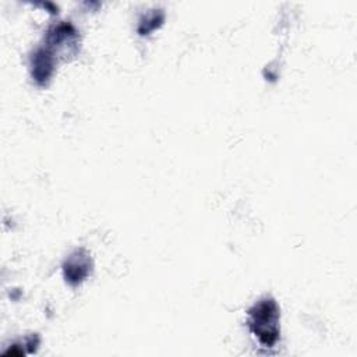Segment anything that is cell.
Instances as JSON below:
<instances>
[{
	"mask_svg": "<svg viewBox=\"0 0 357 357\" xmlns=\"http://www.w3.org/2000/svg\"><path fill=\"white\" fill-rule=\"evenodd\" d=\"M53 67V59L46 50H38L35 54V63H33V73L35 78L39 82H43L52 73Z\"/></svg>",
	"mask_w": 357,
	"mask_h": 357,
	"instance_id": "obj_2",
	"label": "cell"
},
{
	"mask_svg": "<svg viewBox=\"0 0 357 357\" xmlns=\"http://www.w3.org/2000/svg\"><path fill=\"white\" fill-rule=\"evenodd\" d=\"M250 326L261 342L272 344L278 337V307L272 298H264L250 311Z\"/></svg>",
	"mask_w": 357,
	"mask_h": 357,
	"instance_id": "obj_1",
	"label": "cell"
}]
</instances>
